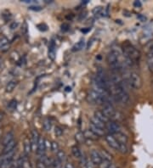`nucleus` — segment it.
Wrapping results in <instances>:
<instances>
[{"mask_svg": "<svg viewBox=\"0 0 153 168\" xmlns=\"http://www.w3.org/2000/svg\"><path fill=\"white\" fill-rule=\"evenodd\" d=\"M83 133H84L85 138H86V139H89V140L95 141V140H98V138H99L98 136L96 135V134H94V132L89 129L85 130Z\"/></svg>", "mask_w": 153, "mask_h": 168, "instance_id": "2eb2a0df", "label": "nucleus"}, {"mask_svg": "<svg viewBox=\"0 0 153 168\" xmlns=\"http://www.w3.org/2000/svg\"><path fill=\"white\" fill-rule=\"evenodd\" d=\"M118 57H119V53L117 50H111L106 56V61L110 66H112L118 62Z\"/></svg>", "mask_w": 153, "mask_h": 168, "instance_id": "423d86ee", "label": "nucleus"}, {"mask_svg": "<svg viewBox=\"0 0 153 168\" xmlns=\"http://www.w3.org/2000/svg\"><path fill=\"white\" fill-rule=\"evenodd\" d=\"M113 137H114L116 139H117V141L121 144H127L128 143V137H127L124 133L121 132H118L117 133H114V134H112Z\"/></svg>", "mask_w": 153, "mask_h": 168, "instance_id": "9b49d317", "label": "nucleus"}, {"mask_svg": "<svg viewBox=\"0 0 153 168\" xmlns=\"http://www.w3.org/2000/svg\"><path fill=\"white\" fill-rule=\"evenodd\" d=\"M29 9L31 10H33V11H39L42 9V7L40 6H30L29 7Z\"/></svg>", "mask_w": 153, "mask_h": 168, "instance_id": "a19ab883", "label": "nucleus"}, {"mask_svg": "<svg viewBox=\"0 0 153 168\" xmlns=\"http://www.w3.org/2000/svg\"><path fill=\"white\" fill-rule=\"evenodd\" d=\"M102 112L105 115V116L108 118L109 120H111V118L116 113L113 105H111L110 102H106L103 105V109H102Z\"/></svg>", "mask_w": 153, "mask_h": 168, "instance_id": "20e7f679", "label": "nucleus"}, {"mask_svg": "<svg viewBox=\"0 0 153 168\" xmlns=\"http://www.w3.org/2000/svg\"><path fill=\"white\" fill-rule=\"evenodd\" d=\"M51 150L54 152V153H57L58 151L60 150V147H59V144L56 142H52L51 144Z\"/></svg>", "mask_w": 153, "mask_h": 168, "instance_id": "473e14b6", "label": "nucleus"}, {"mask_svg": "<svg viewBox=\"0 0 153 168\" xmlns=\"http://www.w3.org/2000/svg\"><path fill=\"white\" fill-rule=\"evenodd\" d=\"M15 146H16V141L14 139L11 142H9V144L4 145V147H3V154L8 153V152H10V151L15 150Z\"/></svg>", "mask_w": 153, "mask_h": 168, "instance_id": "a211bd4d", "label": "nucleus"}, {"mask_svg": "<svg viewBox=\"0 0 153 168\" xmlns=\"http://www.w3.org/2000/svg\"><path fill=\"white\" fill-rule=\"evenodd\" d=\"M48 58L51 60H54L55 59V43L54 41H51L48 46Z\"/></svg>", "mask_w": 153, "mask_h": 168, "instance_id": "4468645a", "label": "nucleus"}, {"mask_svg": "<svg viewBox=\"0 0 153 168\" xmlns=\"http://www.w3.org/2000/svg\"><path fill=\"white\" fill-rule=\"evenodd\" d=\"M51 168H61V162L59 161L56 158L51 161Z\"/></svg>", "mask_w": 153, "mask_h": 168, "instance_id": "c85d7f7f", "label": "nucleus"}, {"mask_svg": "<svg viewBox=\"0 0 153 168\" xmlns=\"http://www.w3.org/2000/svg\"><path fill=\"white\" fill-rule=\"evenodd\" d=\"M109 168H117V167L116 166V165H115V164H113V163L111 162V165H110V166H109Z\"/></svg>", "mask_w": 153, "mask_h": 168, "instance_id": "8fccbe9b", "label": "nucleus"}, {"mask_svg": "<svg viewBox=\"0 0 153 168\" xmlns=\"http://www.w3.org/2000/svg\"><path fill=\"white\" fill-rule=\"evenodd\" d=\"M3 114L2 113V112H0V122L2 121V120H3Z\"/></svg>", "mask_w": 153, "mask_h": 168, "instance_id": "3c124183", "label": "nucleus"}, {"mask_svg": "<svg viewBox=\"0 0 153 168\" xmlns=\"http://www.w3.org/2000/svg\"><path fill=\"white\" fill-rule=\"evenodd\" d=\"M75 138H76V140H77V142L79 143V144H84L85 141H86V138H85V137H84L83 132H77L75 135Z\"/></svg>", "mask_w": 153, "mask_h": 168, "instance_id": "393cba45", "label": "nucleus"}, {"mask_svg": "<svg viewBox=\"0 0 153 168\" xmlns=\"http://www.w3.org/2000/svg\"><path fill=\"white\" fill-rule=\"evenodd\" d=\"M8 108H9L11 111H15L16 108H17V100H15V99L10 100L9 103V105H8Z\"/></svg>", "mask_w": 153, "mask_h": 168, "instance_id": "bb28decb", "label": "nucleus"}, {"mask_svg": "<svg viewBox=\"0 0 153 168\" xmlns=\"http://www.w3.org/2000/svg\"><path fill=\"white\" fill-rule=\"evenodd\" d=\"M105 140L107 142V144H109V146L114 150H117L118 151V149H119V143L117 141V139L113 137L112 134H108V135L105 136Z\"/></svg>", "mask_w": 153, "mask_h": 168, "instance_id": "6e6552de", "label": "nucleus"}, {"mask_svg": "<svg viewBox=\"0 0 153 168\" xmlns=\"http://www.w3.org/2000/svg\"><path fill=\"white\" fill-rule=\"evenodd\" d=\"M37 168H48V166L45 165L43 162L38 161V162H37Z\"/></svg>", "mask_w": 153, "mask_h": 168, "instance_id": "e433bc0d", "label": "nucleus"}, {"mask_svg": "<svg viewBox=\"0 0 153 168\" xmlns=\"http://www.w3.org/2000/svg\"><path fill=\"white\" fill-rule=\"evenodd\" d=\"M9 44H8V45H6L5 47H3L2 49H1V51L2 52H7L8 50H9Z\"/></svg>", "mask_w": 153, "mask_h": 168, "instance_id": "49530a36", "label": "nucleus"}, {"mask_svg": "<svg viewBox=\"0 0 153 168\" xmlns=\"http://www.w3.org/2000/svg\"><path fill=\"white\" fill-rule=\"evenodd\" d=\"M39 138H40V135H39L38 132L37 130H33L32 131V147H33V150L37 151L38 149V144Z\"/></svg>", "mask_w": 153, "mask_h": 168, "instance_id": "1a4fd4ad", "label": "nucleus"}, {"mask_svg": "<svg viewBox=\"0 0 153 168\" xmlns=\"http://www.w3.org/2000/svg\"><path fill=\"white\" fill-rule=\"evenodd\" d=\"M71 90H72V88L70 87H66V92H71Z\"/></svg>", "mask_w": 153, "mask_h": 168, "instance_id": "864d4df0", "label": "nucleus"}, {"mask_svg": "<svg viewBox=\"0 0 153 168\" xmlns=\"http://www.w3.org/2000/svg\"><path fill=\"white\" fill-rule=\"evenodd\" d=\"M2 163H3V157H2V156H0V168H1Z\"/></svg>", "mask_w": 153, "mask_h": 168, "instance_id": "603ef678", "label": "nucleus"}, {"mask_svg": "<svg viewBox=\"0 0 153 168\" xmlns=\"http://www.w3.org/2000/svg\"><path fill=\"white\" fill-rule=\"evenodd\" d=\"M45 150H46V140L43 138H39L38 144V149H37V154L38 156L45 155Z\"/></svg>", "mask_w": 153, "mask_h": 168, "instance_id": "9d476101", "label": "nucleus"}, {"mask_svg": "<svg viewBox=\"0 0 153 168\" xmlns=\"http://www.w3.org/2000/svg\"><path fill=\"white\" fill-rule=\"evenodd\" d=\"M17 82L16 81H10L9 83L6 85V87H5V91L7 93H12L13 91L15 90V88L17 86Z\"/></svg>", "mask_w": 153, "mask_h": 168, "instance_id": "412c9836", "label": "nucleus"}, {"mask_svg": "<svg viewBox=\"0 0 153 168\" xmlns=\"http://www.w3.org/2000/svg\"><path fill=\"white\" fill-rule=\"evenodd\" d=\"M89 130H91V131H92L94 134H96V135L98 136L99 138V137H102V136L105 135V130L101 129V128H99L98 126H94V125L91 124V123H89Z\"/></svg>", "mask_w": 153, "mask_h": 168, "instance_id": "f8f14e48", "label": "nucleus"}, {"mask_svg": "<svg viewBox=\"0 0 153 168\" xmlns=\"http://www.w3.org/2000/svg\"><path fill=\"white\" fill-rule=\"evenodd\" d=\"M90 161L93 162V164L94 166H98L101 163V161H103L101 158V156L99 155V151H97L95 150H93L91 152H90Z\"/></svg>", "mask_w": 153, "mask_h": 168, "instance_id": "0eeeda50", "label": "nucleus"}, {"mask_svg": "<svg viewBox=\"0 0 153 168\" xmlns=\"http://www.w3.org/2000/svg\"><path fill=\"white\" fill-rule=\"evenodd\" d=\"M137 19L140 21H143V22L146 21V17L143 15H137Z\"/></svg>", "mask_w": 153, "mask_h": 168, "instance_id": "37998d69", "label": "nucleus"}, {"mask_svg": "<svg viewBox=\"0 0 153 168\" xmlns=\"http://www.w3.org/2000/svg\"><path fill=\"white\" fill-rule=\"evenodd\" d=\"M21 168H22V167H21Z\"/></svg>", "mask_w": 153, "mask_h": 168, "instance_id": "6e6d98bb", "label": "nucleus"}, {"mask_svg": "<svg viewBox=\"0 0 153 168\" xmlns=\"http://www.w3.org/2000/svg\"><path fill=\"white\" fill-rule=\"evenodd\" d=\"M14 160H3V163L1 166V168H10L12 165V161Z\"/></svg>", "mask_w": 153, "mask_h": 168, "instance_id": "c756f323", "label": "nucleus"}, {"mask_svg": "<svg viewBox=\"0 0 153 168\" xmlns=\"http://www.w3.org/2000/svg\"><path fill=\"white\" fill-rule=\"evenodd\" d=\"M9 44V40L6 37H0V50L3 48V47H5L6 45Z\"/></svg>", "mask_w": 153, "mask_h": 168, "instance_id": "7c9ffc66", "label": "nucleus"}, {"mask_svg": "<svg viewBox=\"0 0 153 168\" xmlns=\"http://www.w3.org/2000/svg\"><path fill=\"white\" fill-rule=\"evenodd\" d=\"M94 116L95 117V118H97V119L100 121H102L103 123H105V124H106V123L108 122L109 121H110L107 117L105 116V115L103 114V112H102V111H96L95 112H94Z\"/></svg>", "mask_w": 153, "mask_h": 168, "instance_id": "f3484780", "label": "nucleus"}, {"mask_svg": "<svg viewBox=\"0 0 153 168\" xmlns=\"http://www.w3.org/2000/svg\"><path fill=\"white\" fill-rule=\"evenodd\" d=\"M72 153L73 155V156L76 157V158H78V159H80L82 156H83L81 153V150H79V148L78 146H76V145L72 147Z\"/></svg>", "mask_w": 153, "mask_h": 168, "instance_id": "5701e85b", "label": "nucleus"}, {"mask_svg": "<svg viewBox=\"0 0 153 168\" xmlns=\"http://www.w3.org/2000/svg\"><path fill=\"white\" fill-rule=\"evenodd\" d=\"M90 123H91V124H93V125H94V126H98V127H99V128H101V129H105V123H103L102 121L98 120V119L95 118L94 116H92L91 118H90Z\"/></svg>", "mask_w": 153, "mask_h": 168, "instance_id": "6ab92c4d", "label": "nucleus"}, {"mask_svg": "<svg viewBox=\"0 0 153 168\" xmlns=\"http://www.w3.org/2000/svg\"><path fill=\"white\" fill-rule=\"evenodd\" d=\"M9 27H10L11 30H15V29H16V28L18 27V23H17V22H12V23L10 24V26H9Z\"/></svg>", "mask_w": 153, "mask_h": 168, "instance_id": "79ce46f5", "label": "nucleus"}, {"mask_svg": "<svg viewBox=\"0 0 153 168\" xmlns=\"http://www.w3.org/2000/svg\"><path fill=\"white\" fill-rule=\"evenodd\" d=\"M105 128L110 132V134H114V133L120 132L119 124L113 121H109L108 122L105 124Z\"/></svg>", "mask_w": 153, "mask_h": 168, "instance_id": "39448f33", "label": "nucleus"}, {"mask_svg": "<svg viewBox=\"0 0 153 168\" xmlns=\"http://www.w3.org/2000/svg\"><path fill=\"white\" fill-rule=\"evenodd\" d=\"M51 126H52V124H51L50 120L48 119V118L44 119V120H43V127L44 131H46V132L50 131Z\"/></svg>", "mask_w": 153, "mask_h": 168, "instance_id": "a878e982", "label": "nucleus"}, {"mask_svg": "<svg viewBox=\"0 0 153 168\" xmlns=\"http://www.w3.org/2000/svg\"><path fill=\"white\" fill-rule=\"evenodd\" d=\"M134 6L136 7V8H140V7L142 6V3H141L140 1H135L134 2Z\"/></svg>", "mask_w": 153, "mask_h": 168, "instance_id": "c03bdc74", "label": "nucleus"}, {"mask_svg": "<svg viewBox=\"0 0 153 168\" xmlns=\"http://www.w3.org/2000/svg\"><path fill=\"white\" fill-rule=\"evenodd\" d=\"M33 147H32V143L31 140L28 138H26L24 140V153L25 156H28L32 152Z\"/></svg>", "mask_w": 153, "mask_h": 168, "instance_id": "dca6fc26", "label": "nucleus"}, {"mask_svg": "<svg viewBox=\"0 0 153 168\" xmlns=\"http://www.w3.org/2000/svg\"><path fill=\"white\" fill-rule=\"evenodd\" d=\"M146 52L147 55H153V41L147 44Z\"/></svg>", "mask_w": 153, "mask_h": 168, "instance_id": "2f4dec72", "label": "nucleus"}, {"mask_svg": "<svg viewBox=\"0 0 153 168\" xmlns=\"http://www.w3.org/2000/svg\"><path fill=\"white\" fill-rule=\"evenodd\" d=\"M118 151L121 154H127L128 153V147H127V144H119V149Z\"/></svg>", "mask_w": 153, "mask_h": 168, "instance_id": "72a5a7b5", "label": "nucleus"}, {"mask_svg": "<svg viewBox=\"0 0 153 168\" xmlns=\"http://www.w3.org/2000/svg\"><path fill=\"white\" fill-rule=\"evenodd\" d=\"M54 134L56 137H60V136L63 134V130L60 126H56L54 127Z\"/></svg>", "mask_w": 153, "mask_h": 168, "instance_id": "c9c22d12", "label": "nucleus"}, {"mask_svg": "<svg viewBox=\"0 0 153 168\" xmlns=\"http://www.w3.org/2000/svg\"><path fill=\"white\" fill-rule=\"evenodd\" d=\"M61 30L63 32H67L69 30V25L66 24V23H64V24L61 25Z\"/></svg>", "mask_w": 153, "mask_h": 168, "instance_id": "58836bf2", "label": "nucleus"}, {"mask_svg": "<svg viewBox=\"0 0 153 168\" xmlns=\"http://www.w3.org/2000/svg\"><path fill=\"white\" fill-rule=\"evenodd\" d=\"M101 10H102L101 7H96V8H94V9L93 13L94 14V15H99Z\"/></svg>", "mask_w": 153, "mask_h": 168, "instance_id": "ea45409f", "label": "nucleus"}, {"mask_svg": "<svg viewBox=\"0 0 153 168\" xmlns=\"http://www.w3.org/2000/svg\"><path fill=\"white\" fill-rule=\"evenodd\" d=\"M113 99L117 103L121 105H125L129 101V94L126 91H122L120 93L113 95Z\"/></svg>", "mask_w": 153, "mask_h": 168, "instance_id": "7ed1b4c3", "label": "nucleus"}, {"mask_svg": "<svg viewBox=\"0 0 153 168\" xmlns=\"http://www.w3.org/2000/svg\"><path fill=\"white\" fill-rule=\"evenodd\" d=\"M123 51L125 54V56L129 58L130 60H137L140 58V53L138 49L132 46L131 44H125L123 46Z\"/></svg>", "mask_w": 153, "mask_h": 168, "instance_id": "f03ea898", "label": "nucleus"}, {"mask_svg": "<svg viewBox=\"0 0 153 168\" xmlns=\"http://www.w3.org/2000/svg\"><path fill=\"white\" fill-rule=\"evenodd\" d=\"M127 80L129 82L130 88L134 89H140L142 87V79L141 77L136 72H131L129 73V77L127 78Z\"/></svg>", "mask_w": 153, "mask_h": 168, "instance_id": "f257e3e1", "label": "nucleus"}, {"mask_svg": "<svg viewBox=\"0 0 153 168\" xmlns=\"http://www.w3.org/2000/svg\"><path fill=\"white\" fill-rule=\"evenodd\" d=\"M111 163V161H102L101 163L98 166V168H109Z\"/></svg>", "mask_w": 153, "mask_h": 168, "instance_id": "f704fd0d", "label": "nucleus"}, {"mask_svg": "<svg viewBox=\"0 0 153 168\" xmlns=\"http://www.w3.org/2000/svg\"><path fill=\"white\" fill-rule=\"evenodd\" d=\"M3 59H2V58L0 57V67H1V66H2V65H3Z\"/></svg>", "mask_w": 153, "mask_h": 168, "instance_id": "5fc2aeb1", "label": "nucleus"}, {"mask_svg": "<svg viewBox=\"0 0 153 168\" xmlns=\"http://www.w3.org/2000/svg\"><path fill=\"white\" fill-rule=\"evenodd\" d=\"M84 46H85V42H84V40H80L78 43H76L75 45L73 46L72 51H80V50H82L84 48Z\"/></svg>", "mask_w": 153, "mask_h": 168, "instance_id": "b1692460", "label": "nucleus"}, {"mask_svg": "<svg viewBox=\"0 0 153 168\" xmlns=\"http://www.w3.org/2000/svg\"><path fill=\"white\" fill-rule=\"evenodd\" d=\"M3 147H4V146H3V144H0V156L3 154Z\"/></svg>", "mask_w": 153, "mask_h": 168, "instance_id": "de8ad7c7", "label": "nucleus"}, {"mask_svg": "<svg viewBox=\"0 0 153 168\" xmlns=\"http://www.w3.org/2000/svg\"><path fill=\"white\" fill-rule=\"evenodd\" d=\"M14 137H15V134H14V132H13L12 131L8 132L5 135L3 136V140H2V143H1V144H3V146H4V145H6L7 144H9V142H11L12 140L15 139Z\"/></svg>", "mask_w": 153, "mask_h": 168, "instance_id": "ddd939ff", "label": "nucleus"}, {"mask_svg": "<svg viewBox=\"0 0 153 168\" xmlns=\"http://www.w3.org/2000/svg\"><path fill=\"white\" fill-rule=\"evenodd\" d=\"M65 168H75V167H74V166H73L72 163L68 162V163H66V166H65Z\"/></svg>", "mask_w": 153, "mask_h": 168, "instance_id": "a18cd8bd", "label": "nucleus"}, {"mask_svg": "<svg viewBox=\"0 0 153 168\" xmlns=\"http://www.w3.org/2000/svg\"><path fill=\"white\" fill-rule=\"evenodd\" d=\"M56 159H57L59 161L61 162V163H63V162L66 161V155L63 150H60L57 153H56Z\"/></svg>", "mask_w": 153, "mask_h": 168, "instance_id": "4be33fe9", "label": "nucleus"}, {"mask_svg": "<svg viewBox=\"0 0 153 168\" xmlns=\"http://www.w3.org/2000/svg\"><path fill=\"white\" fill-rule=\"evenodd\" d=\"M38 28L40 31H43V32H45V31H47V26L45 24H40L38 25Z\"/></svg>", "mask_w": 153, "mask_h": 168, "instance_id": "4c0bfd02", "label": "nucleus"}, {"mask_svg": "<svg viewBox=\"0 0 153 168\" xmlns=\"http://www.w3.org/2000/svg\"><path fill=\"white\" fill-rule=\"evenodd\" d=\"M147 66L150 72H153V55H147Z\"/></svg>", "mask_w": 153, "mask_h": 168, "instance_id": "cd10ccee", "label": "nucleus"}, {"mask_svg": "<svg viewBox=\"0 0 153 168\" xmlns=\"http://www.w3.org/2000/svg\"><path fill=\"white\" fill-rule=\"evenodd\" d=\"M90 29H91V28H88V29H83V30H82L81 32H84V33H86V32H89Z\"/></svg>", "mask_w": 153, "mask_h": 168, "instance_id": "09e8293b", "label": "nucleus"}, {"mask_svg": "<svg viewBox=\"0 0 153 168\" xmlns=\"http://www.w3.org/2000/svg\"><path fill=\"white\" fill-rule=\"evenodd\" d=\"M99 155L101 156V158L103 161H111L112 160V156L111 154H109L106 150H100L99 151Z\"/></svg>", "mask_w": 153, "mask_h": 168, "instance_id": "aec40b11", "label": "nucleus"}]
</instances>
